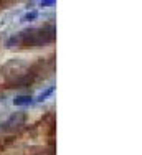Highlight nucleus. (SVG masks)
I'll list each match as a JSON object with an SVG mask.
<instances>
[{
	"label": "nucleus",
	"instance_id": "5",
	"mask_svg": "<svg viewBox=\"0 0 142 155\" xmlns=\"http://www.w3.org/2000/svg\"><path fill=\"white\" fill-rule=\"evenodd\" d=\"M36 15H38L36 12H30V13H27V15L23 17V20L25 21H27V20H33V18H36Z\"/></svg>",
	"mask_w": 142,
	"mask_h": 155
},
{
	"label": "nucleus",
	"instance_id": "1",
	"mask_svg": "<svg viewBox=\"0 0 142 155\" xmlns=\"http://www.w3.org/2000/svg\"><path fill=\"white\" fill-rule=\"evenodd\" d=\"M55 38V28L46 27V28H32V30H25L18 35H15L13 38L8 40V48L17 46H40L45 43L53 41Z\"/></svg>",
	"mask_w": 142,
	"mask_h": 155
},
{
	"label": "nucleus",
	"instance_id": "3",
	"mask_svg": "<svg viewBox=\"0 0 142 155\" xmlns=\"http://www.w3.org/2000/svg\"><path fill=\"white\" fill-rule=\"evenodd\" d=\"M23 119H25V116H23V114H18V117H17V116H12V117H10V120L7 122V125H12V124H20V122H23Z\"/></svg>",
	"mask_w": 142,
	"mask_h": 155
},
{
	"label": "nucleus",
	"instance_id": "4",
	"mask_svg": "<svg viewBox=\"0 0 142 155\" xmlns=\"http://www.w3.org/2000/svg\"><path fill=\"white\" fill-rule=\"evenodd\" d=\"M53 91H55L53 87H48V89L45 91V93H42V94L38 96V101H43V99H45V97H48V96H50L51 93H53Z\"/></svg>",
	"mask_w": 142,
	"mask_h": 155
},
{
	"label": "nucleus",
	"instance_id": "6",
	"mask_svg": "<svg viewBox=\"0 0 142 155\" xmlns=\"http://www.w3.org/2000/svg\"><path fill=\"white\" fill-rule=\"evenodd\" d=\"M42 5H55L53 0H50V2H42Z\"/></svg>",
	"mask_w": 142,
	"mask_h": 155
},
{
	"label": "nucleus",
	"instance_id": "2",
	"mask_svg": "<svg viewBox=\"0 0 142 155\" xmlns=\"http://www.w3.org/2000/svg\"><path fill=\"white\" fill-rule=\"evenodd\" d=\"M30 102H32V97H30V96H17V97L13 99L15 106H27Z\"/></svg>",
	"mask_w": 142,
	"mask_h": 155
}]
</instances>
